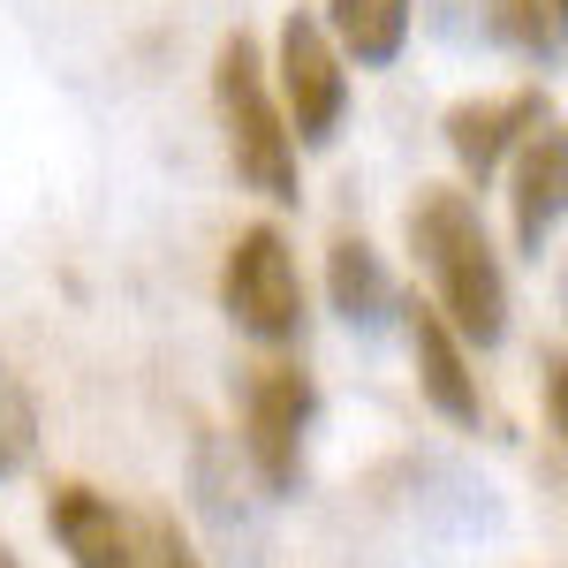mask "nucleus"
<instances>
[{"label":"nucleus","instance_id":"f257e3e1","mask_svg":"<svg viewBox=\"0 0 568 568\" xmlns=\"http://www.w3.org/2000/svg\"><path fill=\"white\" fill-rule=\"evenodd\" d=\"M409 251L433 281V311L447 318V334L463 349H500V334H508V265L493 251L470 190L425 182L409 197Z\"/></svg>","mask_w":568,"mask_h":568},{"label":"nucleus","instance_id":"f03ea898","mask_svg":"<svg viewBox=\"0 0 568 568\" xmlns=\"http://www.w3.org/2000/svg\"><path fill=\"white\" fill-rule=\"evenodd\" d=\"M213 106H220V136H227V168L243 190H258L265 205H296L304 197V152L273 106L265 84V53L251 31H227L213 53Z\"/></svg>","mask_w":568,"mask_h":568},{"label":"nucleus","instance_id":"7ed1b4c3","mask_svg":"<svg viewBox=\"0 0 568 568\" xmlns=\"http://www.w3.org/2000/svg\"><path fill=\"white\" fill-rule=\"evenodd\" d=\"M220 311L235 318V334H251L265 349H288L304 334V273H296V251L273 220L235 227V243L220 258Z\"/></svg>","mask_w":568,"mask_h":568},{"label":"nucleus","instance_id":"20e7f679","mask_svg":"<svg viewBox=\"0 0 568 568\" xmlns=\"http://www.w3.org/2000/svg\"><path fill=\"white\" fill-rule=\"evenodd\" d=\"M265 84H273V106L296 136V152H326L342 136V114H349V69L342 53L326 45L318 16L288 8L281 16V39H273V61H265Z\"/></svg>","mask_w":568,"mask_h":568},{"label":"nucleus","instance_id":"39448f33","mask_svg":"<svg viewBox=\"0 0 568 568\" xmlns=\"http://www.w3.org/2000/svg\"><path fill=\"white\" fill-rule=\"evenodd\" d=\"M318 425V387L304 364H258L243 387V455L258 470L265 493H296L304 485V447Z\"/></svg>","mask_w":568,"mask_h":568},{"label":"nucleus","instance_id":"423d86ee","mask_svg":"<svg viewBox=\"0 0 568 568\" xmlns=\"http://www.w3.org/2000/svg\"><path fill=\"white\" fill-rule=\"evenodd\" d=\"M554 122V99L538 84H524V91H500V99H455L447 106V152H455V168L470 182H493V168L524 144V136H538Z\"/></svg>","mask_w":568,"mask_h":568},{"label":"nucleus","instance_id":"0eeeda50","mask_svg":"<svg viewBox=\"0 0 568 568\" xmlns=\"http://www.w3.org/2000/svg\"><path fill=\"white\" fill-rule=\"evenodd\" d=\"M45 530L69 554V568H144L136 561V516L114 508L99 485H53Z\"/></svg>","mask_w":568,"mask_h":568},{"label":"nucleus","instance_id":"6e6552de","mask_svg":"<svg viewBox=\"0 0 568 568\" xmlns=\"http://www.w3.org/2000/svg\"><path fill=\"white\" fill-rule=\"evenodd\" d=\"M409 356H417V394L433 402L447 425H463V433H478L485 425V394H478V364L470 349L447 334V318L433 304H409Z\"/></svg>","mask_w":568,"mask_h":568},{"label":"nucleus","instance_id":"1a4fd4ad","mask_svg":"<svg viewBox=\"0 0 568 568\" xmlns=\"http://www.w3.org/2000/svg\"><path fill=\"white\" fill-rule=\"evenodd\" d=\"M561 205H568V136L546 122L538 136L516 144V190H508V227H516L524 258H546V243L561 227Z\"/></svg>","mask_w":568,"mask_h":568},{"label":"nucleus","instance_id":"9d476101","mask_svg":"<svg viewBox=\"0 0 568 568\" xmlns=\"http://www.w3.org/2000/svg\"><path fill=\"white\" fill-rule=\"evenodd\" d=\"M409 16H417V0H326L318 31L342 53V69L349 61L356 69H394L402 45H409Z\"/></svg>","mask_w":568,"mask_h":568},{"label":"nucleus","instance_id":"9b49d317","mask_svg":"<svg viewBox=\"0 0 568 568\" xmlns=\"http://www.w3.org/2000/svg\"><path fill=\"white\" fill-rule=\"evenodd\" d=\"M326 288H334V311H342L349 326H379L394 311L387 265H379V251H372L364 235H342V243L326 251Z\"/></svg>","mask_w":568,"mask_h":568},{"label":"nucleus","instance_id":"f8f14e48","mask_svg":"<svg viewBox=\"0 0 568 568\" xmlns=\"http://www.w3.org/2000/svg\"><path fill=\"white\" fill-rule=\"evenodd\" d=\"M493 31L538 69H561L568 53V0H493Z\"/></svg>","mask_w":568,"mask_h":568},{"label":"nucleus","instance_id":"ddd939ff","mask_svg":"<svg viewBox=\"0 0 568 568\" xmlns=\"http://www.w3.org/2000/svg\"><path fill=\"white\" fill-rule=\"evenodd\" d=\"M136 561L144 568H205V554H197V538H190L168 508H144V516H136Z\"/></svg>","mask_w":568,"mask_h":568},{"label":"nucleus","instance_id":"4468645a","mask_svg":"<svg viewBox=\"0 0 568 568\" xmlns=\"http://www.w3.org/2000/svg\"><path fill=\"white\" fill-rule=\"evenodd\" d=\"M23 455H31V402H23V387L0 372V478H16Z\"/></svg>","mask_w":568,"mask_h":568},{"label":"nucleus","instance_id":"2eb2a0df","mask_svg":"<svg viewBox=\"0 0 568 568\" xmlns=\"http://www.w3.org/2000/svg\"><path fill=\"white\" fill-rule=\"evenodd\" d=\"M538 372H546V425H554V439H561V433H568V372H561V342H546Z\"/></svg>","mask_w":568,"mask_h":568},{"label":"nucleus","instance_id":"dca6fc26","mask_svg":"<svg viewBox=\"0 0 568 568\" xmlns=\"http://www.w3.org/2000/svg\"><path fill=\"white\" fill-rule=\"evenodd\" d=\"M0 568H23V561H16V554H8V538H0Z\"/></svg>","mask_w":568,"mask_h":568}]
</instances>
